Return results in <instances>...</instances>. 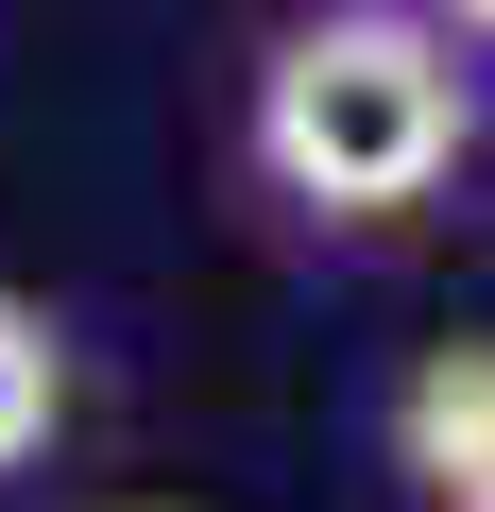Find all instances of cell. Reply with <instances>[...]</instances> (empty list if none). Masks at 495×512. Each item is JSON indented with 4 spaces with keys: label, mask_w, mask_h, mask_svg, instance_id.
<instances>
[{
    "label": "cell",
    "mask_w": 495,
    "mask_h": 512,
    "mask_svg": "<svg viewBox=\"0 0 495 512\" xmlns=\"http://www.w3.org/2000/svg\"><path fill=\"white\" fill-rule=\"evenodd\" d=\"M478 137V86H461V35L410 18V0H325L257 52V171L325 222H393L461 171Z\"/></svg>",
    "instance_id": "6da1fadb"
},
{
    "label": "cell",
    "mask_w": 495,
    "mask_h": 512,
    "mask_svg": "<svg viewBox=\"0 0 495 512\" xmlns=\"http://www.w3.org/2000/svg\"><path fill=\"white\" fill-rule=\"evenodd\" d=\"M393 461L427 478V512H478V495H495V342H427V359H410Z\"/></svg>",
    "instance_id": "7a4b0ae2"
},
{
    "label": "cell",
    "mask_w": 495,
    "mask_h": 512,
    "mask_svg": "<svg viewBox=\"0 0 495 512\" xmlns=\"http://www.w3.org/2000/svg\"><path fill=\"white\" fill-rule=\"evenodd\" d=\"M52 410H69V342H52L35 291H0V478L52 444Z\"/></svg>",
    "instance_id": "3957f363"
},
{
    "label": "cell",
    "mask_w": 495,
    "mask_h": 512,
    "mask_svg": "<svg viewBox=\"0 0 495 512\" xmlns=\"http://www.w3.org/2000/svg\"><path fill=\"white\" fill-rule=\"evenodd\" d=\"M444 18H461V35H495V0H444Z\"/></svg>",
    "instance_id": "277c9868"
},
{
    "label": "cell",
    "mask_w": 495,
    "mask_h": 512,
    "mask_svg": "<svg viewBox=\"0 0 495 512\" xmlns=\"http://www.w3.org/2000/svg\"><path fill=\"white\" fill-rule=\"evenodd\" d=\"M137 512H171V495H137Z\"/></svg>",
    "instance_id": "5b68a950"
},
{
    "label": "cell",
    "mask_w": 495,
    "mask_h": 512,
    "mask_svg": "<svg viewBox=\"0 0 495 512\" xmlns=\"http://www.w3.org/2000/svg\"><path fill=\"white\" fill-rule=\"evenodd\" d=\"M478 512H495V495H478Z\"/></svg>",
    "instance_id": "8992f818"
}]
</instances>
